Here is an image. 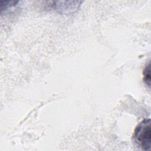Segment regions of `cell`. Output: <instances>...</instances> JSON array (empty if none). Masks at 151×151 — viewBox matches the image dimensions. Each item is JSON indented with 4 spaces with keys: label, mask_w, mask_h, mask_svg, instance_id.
<instances>
[{
    "label": "cell",
    "mask_w": 151,
    "mask_h": 151,
    "mask_svg": "<svg viewBox=\"0 0 151 151\" xmlns=\"http://www.w3.org/2000/svg\"><path fill=\"white\" fill-rule=\"evenodd\" d=\"M143 81L149 88L150 87V61L145 66L143 70Z\"/></svg>",
    "instance_id": "cell-3"
},
{
    "label": "cell",
    "mask_w": 151,
    "mask_h": 151,
    "mask_svg": "<svg viewBox=\"0 0 151 151\" xmlns=\"http://www.w3.org/2000/svg\"><path fill=\"white\" fill-rule=\"evenodd\" d=\"M81 3V1H54L50 6L60 13L70 14L77 10Z\"/></svg>",
    "instance_id": "cell-2"
},
{
    "label": "cell",
    "mask_w": 151,
    "mask_h": 151,
    "mask_svg": "<svg viewBox=\"0 0 151 151\" xmlns=\"http://www.w3.org/2000/svg\"><path fill=\"white\" fill-rule=\"evenodd\" d=\"M133 141L142 150H148L151 143L150 119L142 121L135 128L132 135Z\"/></svg>",
    "instance_id": "cell-1"
}]
</instances>
